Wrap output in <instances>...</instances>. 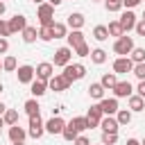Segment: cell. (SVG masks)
Here are the masks:
<instances>
[{
  "instance_id": "c3c4849f",
  "label": "cell",
  "mask_w": 145,
  "mask_h": 145,
  "mask_svg": "<svg viewBox=\"0 0 145 145\" xmlns=\"http://www.w3.org/2000/svg\"><path fill=\"white\" fill-rule=\"evenodd\" d=\"M5 11H7V5L0 0V18H2V14H5Z\"/></svg>"
},
{
  "instance_id": "ab89813d",
  "label": "cell",
  "mask_w": 145,
  "mask_h": 145,
  "mask_svg": "<svg viewBox=\"0 0 145 145\" xmlns=\"http://www.w3.org/2000/svg\"><path fill=\"white\" fill-rule=\"evenodd\" d=\"M131 72H134V75H136L138 79H145V61H143V63H134Z\"/></svg>"
},
{
  "instance_id": "d6a6232c",
  "label": "cell",
  "mask_w": 145,
  "mask_h": 145,
  "mask_svg": "<svg viewBox=\"0 0 145 145\" xmlns=\"http://www.w3.org/2000/svg\"><path fill=\"white\" fill-rule=\"evenodd\" d=\"M2 120H5V125H16L18 122V111L16 109H7L2 113Z\"/></svg>"
},
{
  "instance_id": "f6af8a7d",
  "label": "cell",
  "mask_w": 145,
  "mask_h": 145,
  "mask_svg": "<svg viewBox=\"0 0 145 145\" xmlns=\"http://www.w3.org/2000/svg\"><path fill=\"white\" fill-rule=\"evenodd\" d=\"M136 95L145 97V79H140V82H138V86H136Z\"/></svg>"
},
{
  "instance_id": "44dd1931",
  "label": "cell",
  "mask_w": 145,
  "mask_h": 145,
  "mask_svg": "<svg viewBox=\"0 0 145 145\" xmlns=\"http://www.w3.org/2000/svg\"><path fill=\"white\" fill-rule=\"evenodd\" d=\"M127 100H129V111H131V113H134V111H143V109H145V97H140V95H134V93H131Z\"/></svg>"
},
{
  "instance_id": "30bf717a",
  "label": "cell",
  "mask_w": 145,
  "mask_h": 145,
  "mask_svg": "<svg viewBox=\"0 0 145 145\" xmlns=\"http://www.w3.org/2000/svg\"><path fill=\"white\" fill-rule=\"evenodd\" d=\"M48 86L54 91V93H61V91H68V86H70V82L63 77V75H52L50 79H48Z\"/></svg>"
},
{
  "instance_id": "52a82bcc",
  "label": "cell",
  "mask_w": 145,
  "mask_h": 145,
  "mask_svg": "<svg viewBox=\"0 0 145 145\" xmlns=\"http://www.w3.org/2000/svg\"><path fill=\"white\" fill-rule=\"evenodd\" d=\"M16 75H18V82H20V84H32V79L36 77V75H34V66H29V63L18 66V68H16Z\"/></svg>"
},
{
  "instance_id": "816d5d0a",
  "label": "cell",
  "mask_w": 145,
  "mask_h": 145,
  "mask_svg": "<svg viewBox=\"0 0 145 145\" xmlns=\"http://www.w3.org/2000/svg\"><path fill=\"white\" fill-rule=\"evenodd\" d=\"M2 127H5V120H2V116H0V129H2Z\"/></svg>"
},
{
  "instance_id": "6da1fadb",
  "label": "cell",
  "mask_w": 145,
  "mask_h": 145,
  "mask_svg": "<svg viewBox=\"0 0 145 145\" xmlns=\"http://www.w3.org/2000/svg\"><path fill=\"white\" fill-rule=\"evenodd\" d=\"M36 16H39L41 27H52V23H54V7L50 2H41L39 9H36Z\"/></svg>"
},
{
  "instance_id": "f1b7e54d",
  "label": "cell",
  "mask_w": 145,
  "mask_h": 145,
  "mask_svg": "<svg viewBox=\"0 0 145 145\" xmlns=\"http://www.w3.org/2000/svg\"><path fill=\"white\" fill-rule=\"evenodd\" d=\"M88 57H91V61H93V63H97V66L106 61V52H104L102 48H95V50H91V54H88Z\"/></svg>"
},
{
  "instance_id": "484cf974",
  "label": "cell",
  "mask_w": 145,
  "mask_h": 145,
  "mask_svg": "<svg viewBox=\"0 0 145 145\" xmlns=\"http://www.w3.org/2000/svg\"><path fill=\"white\" fill-rule=\"evenodd\" d=\"M23 109H25V113H27V116H39V111H41V106H39V100H36V97H29V100L23 104Z\"/></svg>"
},
{
  "instance_id": "f35d334b",
  "label": "cell",
  "mask_w": 145,
  "mask_h": 145,
  "mask_svg": "<svg viewBox=\"0 0 145 145\" xmlns=\"http://www.w3.org/2000/svg\"><path fill=\"white\" fill-rule=\"evenodd\" d=\"M39 39L45 41V43L52 41V29H50V27H39Z\"/></svg>"
},
{
  "instance_id": "6f0895ef",
  "label": "cell",
  "mask_w": 145,
  "mask_h": 145,
  "mask_svg": "<svg viewBox=\"0 0 145 145\" xmlns=\"http://www.w3.org/2000/svg\"><path fill=\"white\" fill-rule=\"evenodd\" d=\"M140 145H145V138H143V140H140Z\"/></svg>"
},
{
  "instance_id": "5b68a950",
  "label": "cell",
  "mask_w": 145,
  "mask_h": 145,
  "mask_svg": "<svg viewBox=\"0 0 145 145\" xmlns=\"http://www.w3.org/2000/svg\"><path fill=\"white\" fill-rule=\"evenodd\" d=\"M45 134V125L41 120V116H29V129H27V136L32 138H41Z\"/></svg>"
},
{
  "instance_id": "be15d7a7",
  "label": "cell",
  "mask_w": 145,
  "mask_h": 145,
  "mask_svg": "<svg viewBox=\"0 0 145 145\" xmlns=\"http://www.w3.org/2000/svg\"><path fill=\"white\" fill-rule=\"evenodd\" d=\"M100 145H102V143H100Z\"/></svg>"
},
{
  "instance_id": "7dc6e473",
  "label": "cell",
  "mask_w": 145,
  "mask_h": 145,
  "mask_svg": "<svg viewBox=\"0 0 145 145\" xmlns=\"http://www.w3.org/2000/svg\"><path fill=\"white\" fill-rule=\"evenodd\" d=\"M45 2H50V5H52V7H59V5H61V2H63V0H45Z\"/></svg>"
},
{
  "instance_id": "b9f144b4",
  "label": "cell",
  "mask_w": 145,
  "mask_h": 145,
  "mask_svg": "<svg viewBox=\"0 0 145 145\" xmlns=\"http://www.w3.org/2000/svg\"><path fill=\"white\" fill-rule=\"evenodd\" d=\"M134 29H136V34H138V36H145V20H136Z\"/></svg>"
},
{
  "instance_id": "ac0fdd59",
  "label": "cell",
  "mask_w": 145,
  "mask_h": 145,
  "mask_svg": "<svg viewBox=\"0 0 145 145\" xmlns=\"http://www.w3.org/2000/svg\"><path fill=\"white\" fill-rule=\"evenodd\" d=\"M27 138V131L16 122V125H9V140L11 143H18V140H25Z\"/></svg>"
},
{
  "instance_id": "f5cc1de1",
  "label": "cell",
  "mask_w": 145,
  "mask_h": 145,
  "mask_svg": "<svg viewBox=\"0 0 145 145\" xmlns=\"http://www.w3.org/2000/svg\"><path fill=\"white\" fill-rule=\"evenodd\" d=\"M14 145H25V140H18V143H14Z\"/></svg>"
},
{
  "instance_id": "60d3db41",
  "label": "cell",
  "mask_w": 145,
  "mask_h": 145,
  "mask_svg": "<svg viewBox=\"0 0 145 145\" xmlns=\"http://www.w3.org/2000/svg\"><path fill=\"white\" fill-rule=\"evenodd\" d=\"M0 36H2V39H7V36H9V25H7V20H5V18H0Z\"/></svg>"
},
{
  "instance_id": "7402d4cb",
  "label": "cell",
  "mask_w": 145,
  "mask_h": 145,
  "mask_svg": "<svg viewBox=\"0 0 145 145\" xmlns=\"http://www.w3.org/2000/svg\"><path fill=\"white\" fill-rule=\"evenodd\" d=\"M52 39H66V34H68V25H63V23H52Z\"/></svg>"
},
{
  "instance_id": "7bdbcfd3",
  "label": "cell",
  "mask_w": 145,
  "mask_h": 145,
  "mask_svg": "<svg viewBox=\"0 0 145 145\" xmlns=\"http://www.w3.org/2000/svg\"><path fill=\"white\" fill-rule=\"evenodd\" d=\"M72 145H91V140H88L86 136H82V134H79V136L72 140Z\"/></svg>"
},
{
  "instance_id": "7c38bea8",
  "label": "cell",
  "mask_w": 145,
  "mask_h": 145,
  "mask_svg": "<svg viewBox=\"0 0 145 145\" xmlns=\"http://www.w3.org/2000/svg\"><path fill=\"white\" fill-rule=\"evenodd\" d=\"M43 125H45V131L54 136V134H61V131H63L66 120H63V118H59V116H52V118H50L48 122H43Z\"/></svg>"
},
{
  "instance_id": "11a10c76",
  "label": "cell",
  "mask_w": 145,
  "mask_h": 145,
  "mask_svg": "<svg viewBox=\"0 0 145 145\" xmlns=\"http://www.w3.org/2000/svg\"><path fill=\"white\" fill-rule=\"evenodd\" d=\"M2 91H5V86H2V84H0V93H2Z\"/></svg>"
},
{
  "instance_id": "d4e9b609",
  "label": "cell",
  "mask_w": 145,
  "mask_h": 145,
  "mask_svg": "<svg viewBox=\"0 0 145 145\" xmlns=\"http://www.w3.org/2000/svg\"><path fill=\"white\" fill-rule=\"evenodd\" d=\"M86 91H88V95H91L93 100H102V97H104V86H102L100 82H93Z\"/></svg>"
},
{
  "instance_id": "d6986e66",
  "label": "cell",
  "mask_w": 145,
  "mask_h": 145,
  "mask_svg": "<svg viewBox=\"0 0 145 145\" xmlns=\"http://www.w3.org/2000/svg\"><path fill=\"white\" fill-rule=\"evenodd\" d=\"M84 23H86L84 14H79V11L68 14V27H70V29H82V27H84Z\"/></svg>"
},
{
  "instance_id": "3957f363",
  "label": "cell",
  "mask_w": 145,
  "mask_h": 145,
  "mask_svg": "<svg viewBox=\"0 0 145 145\" xmlns=\"http://www.w3.org/2000/svg\"><path fill=\"white\" fill-rule=\"evenodd\" d=\"M70 84L72 82H79L84 75H86V66L84 63H68V66H63V72H61Z\"/></svg>"
},
{
  "instance_id": "9a60e30c",
  "label": "cell",
  "mask_w": 145,
  "mask_h": 145,
  "mask_svg": "<svg viewBox=\"0 0 145 145\" xmlns=\"http://www.w3.org/2000/svg\"><path fill=\"white\" fill-rule=\"evenodd\" d=\"M111 91H113V97H129V95L134 93V86L125 79V82H116V86H113Z\"/></svg>"
},
{
  "instance_id": "5bb4252c",
  "label": "cell",
  "mask_w": 145,
  "mask_h": 145,
  "mask_svg": "<svg viewBox=\"0 0 145 145\" xmlns=\"http://www.w3.org/2000/svg\"><path fill=\"white\" fill-rule=\"evenodd\" d=\"M97 104L104 116H116V111H118V97H102Z\"/></svg>"
},
{
  "instance_id": "f907efd6",
  "label": "cell",
  "mask_w": 145,
  "mask_h": 145,
  "mask_svg": "<svg viewBox=\"0 0 145 145\" xmlns=\"http://www.w3.org/2000/svg\"><path fill=\"white\" fill-rule=\"evenodd\" d=\"M5 111H7V104H5V102H0V116H2Z\"/></svg>"
},
{
  "instance_id": "4316f807",
  "label": "cell",
  "mask_w": 145,
  "mask_h": 145,
  "mask_svg": "<svg viewBox=\"0 0 145 145\" xmlns=\"http://www.w3.org/2000/svg\"><path fill=\"white\" fill-rule=\"evenodd\" d=\"M93 39L100 41V43H104V41L109 39V29H106V25H95V27H93Z\"/></svg>"
},
{
  "instance_id": "ba28073f",
  "label": "cell",
  "mask_w": 145,
  "mask_h": 145,
  "mask_svg": "<svg viewBox=\"0 0 145 145\" xmlns=\"http://www.w3.org/2000/svg\"><path fill=\"white\" fill-rule=\"evenodd\" d=\"M118 23H120L122 32L127 34V32H129V29H134V25H136V14H134L131 9H127V11H122V14H120Z\"/></svg>"
},
{
  "instance_id": "db71d44e",
  "label": "cell",
  "mask_w": 145,
  "mask_h": 145,
  "mask_svg": "<svg viewBox=\"0 0 145 145\" xmlns=\"http://www.w3.org/2000/svg\"><path fill=\"white\" fill-rule=\"evenodd\" d=\"M34 2H36V5H41V2H45V0H34Z\"/></svg>"
},
{
  "instance_id": "8fae6325",
  "label": "cell",
  "mask_w": 145,
  "mask_h": 145,
  "mask_svg": "<svg viewBox=\"0 0 145 145\" xmlns=\"http://www.w3.org/2000/svg\"><path fill=\"white\" fill-rule=\"evenodd\" d=\"M102 109H100V104H91V109L86 111V120H88V129H93V127H97L100 125V120H102Z\"/></svg>"
},
{
  "instance_id": "94428289",
  "label": "cell",
  "mask_w": 145,
  "mask_h": 145,
  "mask_svg": "<svg viewBox=\"0 0 145 145\" xmlns=\"http://www.w3.org/2000/svg\"><path fill=\"white\" fill-rule=\"evenodd\" d=\"M143 2H145V0H143Z\"/></svg>"
},
{
  "instance_id": "7a4b0ae2",
  "label": "cell",
  "mask_w": 145,
  "mask_h": 145,
  "mask_svg": "<svg viewBox=\"0 0 145 145\" xmlns=\"http://www.w3.org/2000/svg\"><path fill=\"white\" fill-rule=\"evenodd\" d=\"M134 48H136V45H134V39H131V36H127V34L118 36V39H116V43H113V52H116V54H120V57H129V52H131Z\"/></svg>"
},
{
  "instance_id": "680465c9",
  "label": "cell",
  "mask_w": 145,
  "mask_h": 145,
  "mask_svg": "<svg viewBox=\"0 0 145 145\" xmlns=\"http://www.w3.org/2000/svg\"><path fill=\"white\" fill-rule=\"evenodd\" d=\"M91 2H100V0H91Z\"/></svg>"
},
{
  "instance_id": "91938a15",
  "label": "cell",
  "mask_w": 145,
  "mask_h": 145,
  "mask_svg": "<svg viewBox=\"0 0 145 145\" xmlns=\"http://www.w3.org/2000/svg\"><path fill=\"white\" fill-rule=\"evenodd\" d=\"M0 70H2V63H0Z\"/></svg>"
},
{
  "instance_id": "6125c7cd",
  "label": "cell",
  "mask_w": 145,
  "mask_h": 145,
  "mask_svg": "<svg viewBox=\"0 0 145 145\" xmlns=\"http://www.w3.org/2000/svg\"><path fill=\"white\" fill-rule=\"evenodd\" d=\"M2 2H5V0H2Z\"/></svg>"
},
{
  "instance_id": "4fadbf2b",
  "label": "cell",
  "mask_w": 145,
  "mask_h": 145,
  "mask_svg": "<svg viewBox=\"0 0 145 145\" xmlns=\"http://www.w3.org/2000/svg\"><path fill=\"white\" fill-rule=\"evenodd\" d=\"M7 25H9V34L23 32V29H25V25H27V18H25L23 14H16V16H11V18L7 20Z\"/></svg>"
},
{
  "instance_id": "277c9868",
  "label": "cell",
  "mask_w": 145,
  "mask_h": 145,
  "mask_svg": "<svg viewBox=\"0 0 145 145\" xmlns=\"http://www.w3.org/2000/svg\"><path fill=\"white\" fill-rule=\"evenodd\" d=\"M70 59H72V48L63 45V48L54 50V57H52V66H59V68H63V66H68V63H70Z\"/></svg>"
},
{
  "instance_id": "2e32d148",
  "label": "cell",
  "mask_w": 145,
  "mask_h": 145,
  "mask_svg": "<svg viewBox=\"0 0 145 145\" xmlns=\"http://www.w3.org/2000/svg\"><path fill=\"white\" fill-rule=\"evenodd\" d=\"M97 127H102V131H113V134H118V120H116V116H102V120H100V125Z\"/></svg>"
},
{
  "instance_id": "f546056e",
  "label": "cell",
  "mask_w": 145,
  "mask_h": 145,
  "mask_svg": "<svg viewBox=\"0 0 145 145\" xmlns=\"http://www.w3.org/2000/svg\"><path fill=\"white\" fill-rule=\"evenodd\" d=\"M116 120H118V125H129L131 122V111L129 109H118L116 111Z\"/></svg>"
},
{
  "instance_id": "83f0119b",
  "label": "cell",
  "mask_w": 145,
  "mask_h": 145,
  "mask_svg": "<svg viewBox=\"0 0 145 145\" xmlns=\"http://www.w3.org/2000/svg\"><path fill=\"white\" fill-rule=\"evenodd\" d=\"M61 136H63V138H66L68 143H72V140H75V138L79 136V131L75 129V125H72V122H66V127H63V131H61Z\"/></svg>"
},
{
  "instance_id": "8992f818",
  "label": "cell",
  "mask_w": 145,
  "mask_h": 145,
  "mask_svg": "<svg viewBox=\"0 0 145 145\" xmlns=\"http://www.w3.org/2000/svg\"><path fill=\"white\" fill-rule=\"evenodd\" d=\"M34 75H36V79H41V82H48V79L54 75V66H52L50 61H43V63H39V66L34 68Z\"/></svg>"
},
{
  "instance_id": "1f68e13d",
  "label": "cell",
  "mask_w": 145,
  "mask_h": 145,
  "mask_svg": "<svg viewBox=\"0 0 145 145\" xmlns=\"http://www.w3.org/2000/svg\"><path fill=\"white\" fill-rule=\"evenodd\" d=\"M16 68H18V61H16V57L7 54V57H5V61H2V70H7V72H14Z\"/></svg>"
},
{
  "instance_id": "74e56055",
  "label": "cell",
  "mask_w": 145,
  "mask_h": 145,
  "mask_svg": "<svg viewBox=\"0 0 145 145\" xmlns=\"http://www.w3.org/2000/svg\"><path fill=\"white\" fill-rule=\"evenodd\" d=\"M106 11H120L122 9V0H104Z\"/></svg>"
},
{
  "instance_id": "9c48e42d",
  "label": "cell",
  "mask_w": 145,
  "mask_h": 145,
  "mask_svg": "<svg viewBox=\"0 0 145 145\" xmlns=\"http://www.w3.org/2000/svg\"><path fill=\"white\" fill-rule=\"evenodd\" d=\"M131 68H134V61H131L129 57H118V59L113 61V72H116V75L131 72Z\"/></svg>"
},
{
  "instance_id": "603a6c76",
  "label": "cell",
  "mask_w": 145,
  "mask_h": 145,
  "mask_svg": "<svg viewBox=\"0 0 145 145\" xmlns=\"http://www.w3.org/2000/svg\"><path fill=\"white\" fill-rule=\"evenodd\" d=\"M20 34H23V41H25V43H34V41L39 39V29L32 27V25H25V29H23Z\"/></svg>"
},
{
  "instance_id": "ee69618b",
  "label": "cell",
  "mask_w": 145,
  "mask_h": 145,
  "mask_svg": "<svg viewBox=\"0 0 145 145\" xmlns=\"http://www.w3.org/2000/svg\"><path fill=\"white\" fill-rule=\"evenodd\" d=\"M143 0H122V7H127V9H134V7H138Z\"/></svg>"
},
{
  "instance_id": "4dcf8cb0",
  "label": "cell",
  "mask_w": 145,
  "mask_h": 145,
  "mask_svg": "<svg viewBox=\"0 0 145 145\" xmlns=\"http://www.w3.org/2000/svg\"><path fill=\"white\" fill-rule=\"evenodd\" d=\"M70 122H72V125H75V129H77V131H79V134H82V131H86V129H88V120H86V116H75V118H72V120H70Z\"/></svg>"
},
{
  "instance_id": "d590c367",
  "label": "cell",
  "mask_w": 145,
  "mask_h": 145,
  "mask_svg": "<svg viewBox=\"0 0 145 145\" xmlns=\"http://www.w3.org/2000/svg\"><path fill=\"white\" fill-rule=\"evenodd\" d=\"M102 145H116L118 143V134H113V131H102V140H100Z\"/></svg>"
},
{
  "instance_id": "e0dca14e",
  "label": "cell",
  "mask_w": 145,
  "mask_h": 145,
  "mask_svg": "<svg viewBox=\"0 0 145 145\" xmlns=\"http://www.w3.org/2000/svg\"><path fill=\"white\" fill-rule=\"evenodd\" d=\"M29 91H32V95L34 97H43L45 93H48V82H41V79H32V84H29Z\"/></svg>"
},
{
  "instance_id": "bcb514c9",
  "label": "cell",
  "mask_w": 145,
  "mask_h": 145,
  "mask_svg": "<svg viewBox=\"0 0 145 145\" xmlns=\"http://www.w3.org/2000/svg\"><path fill=\"white\" fill-rule=\"evenodd\" d=\"M7 50H9V41H7V39H2V36H0V54H5V52H7Z\"/></svg>"
},
{
  "instance_id": "836d02e7",
  "label": "cell",
  "mask_w": 145,
  "mask_h": 145,
  "mask_svg": "<svg viewBox=\"0 0 145 145\" xmlns=\"http://www.w3.org/2000/svg\"><path fill=\"white\" fill-rule=\"evenodd\" d=\"M129 59H131L134 63H143V61H145V48H134V50L129 52Z\"/></svg>"
},
{
  "instance_id": "8d00e7d4",
  "label": "cell",
  "mask_w": 145,
  "mask_h": 145,
  "mask_svg": "<svg viewBox=\"0 0 145 145\" xmlns=\"http://www.w3.org/2000/svg\"><path fill=\"white\" fill-rule=\"evenodd\" d=\"M72 54H77V57H88V54H91V48H88L86 41H84V43H79L77 48H72Z\"/></svg>"
},
{
  "instance_id": "cb8c5ba5",
  "label": "cell",
  "mask_w": 145,
  "mask_h": 145,
  "mask_svg": "<svg viewBox=\"0 0 145 145\" xmlns=\"http://www.w3.org/2000/svg\"><path fill=\"white\" fill-rule=\"evenodd\" d=\"M116 82H118V75H116V72H104L102 79H100V84L104 86V91H111V88L116 86Z\"/></svg>"
},
{
  "instance_id": "e575fe53",
  "label": "cell",
  "mask_w": 145,
  "mask_h": 145,
  "mask_svg": "<svg viewBox=\"0 0 145 145\" xmlns=\"http://www.w3.org/2000/svg\"><path fill=\"white\" fill-rule=\"evenodd\" d=\"M106 29H109V36H116V39H118V36H122V34H125V32H122V27H120V23H118V20H111V23H109V27H106Z\"/></svg>"
},
{
  "instance_id": "ffe728a7",
  "label": "cell",
  "mask_w": 145,
  "mask_h": 145,
  "mask_svg": "<svg viewBox=\"0 0 145 145\" xmlns=\"http://www.w3.org/2000/svg\"><path fill=\"white\" fill-rule=\"evenodd\" d=\"M66 41H68V48H77L79 43H84V34L82 29H70L66 34Z\"/></svg>"
},
{
  "instance_id": "681fc988",
  "label": "cell",
  "mask_w": 145,
  "mask_h": 145,
  "mask_svg": "<svg viewBox=\"0 0 145 145\" xmlns=\"http://www.w3.org/2000/svg\"><path fill=\"white\" fill-rule=\"evenodd\" d=\"M127 145H140V140H136V138H127Z\"/></svg>"
},
{
  "instance_id": "9f6ffc18",
  "label": "cell",
  "mask_w": 145,
  "mask_h": 145,
  "mask_svg": "<svg viewBox=\"0 0 145 145\" xmlns=\"http://www.w3.org/2000/svg\"><path fill=\"white\" fill-rule=\"evenodd\" d=\"M140 20H145V11H143V18H140Z\"/></svg>"
}]
</instances>
